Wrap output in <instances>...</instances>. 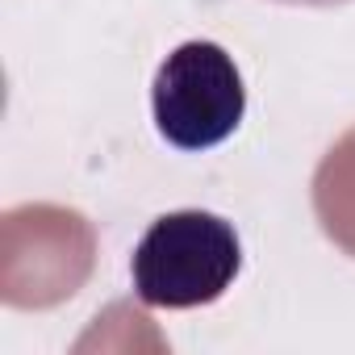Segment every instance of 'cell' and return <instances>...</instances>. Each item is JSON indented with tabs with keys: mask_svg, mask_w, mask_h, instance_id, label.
I'll list each match as a JSON object with an SVG mask.
<instances>
[{
	"mask_svg": "<svg viewBox=\"0 0 355 355\" xmlns=\"http://www.w3.org/2000/svg\"><path fill=\"white\" fill-rule=\"evenodd\" d=\"M243 272V239L214 209L159 214L130 255V284L150 309H201L222 301Z\"/></svg>",
	"mask_w": 355,
	"mask_h": 355,
	"instance_id": "6da1fadb",
	"label": "cell"
},
{
	"mask_svg": "<svg viewBox=\"0 0 355 355\" xmlns=\"http://www.w3.org/2000/svg\"><path fill=\"white\" fill-rule=\"evenodd\" d=\"M247 117V80L234 55L214 38L180 42L150 80V121L175 150H214Z\"/></svg>",
	"mask_w": 355,
	"mask_h": 355,
	"instance_id": "7a4b0ae2",
	"label": "cell"
},
{
	"mask_svg": "<svg viewBox=\"0 0 355 355\" xmlns=\"http://www.w3.org/2000/svg\"><path fill=\"white\" fill-rule=\"evenodd\" d=\"M272 5H288V9H343L355 0H272Z\"/></svg>",
	"mask_w": 355,
	"mask_h": 355,
	"instance_id": "3957f363",
	"label": "cell"
}]
</instances>
